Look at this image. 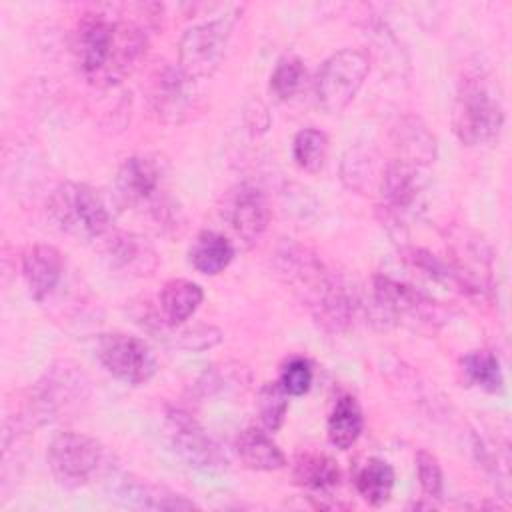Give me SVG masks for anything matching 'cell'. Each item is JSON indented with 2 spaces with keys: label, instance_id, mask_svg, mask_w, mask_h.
I'll return each mask as SVG.
<instances>
[{
  "label": "cell",
  "instance_id": "1",
  "mask_svg": "<svg viewBox=\"0 0 512 512\" xmlns=\"http://www.w3.org/2000/svg\"><path fill=\"white\" fill-rule=\"evenodd\" d=\"M278 272L292 292L312 310L318 322L330 330H342L354 312L348 288L338 280L316 254L302 246L286 244L278 256Z\"/></svg>",
  "mask_w": 512,
  "mask_h": 512
},
{
  "label": "cell",
  "instance_id": "2",
  "mask_svg": "<svg viewBox=\"0 0 512 512\" xmlns=\"http://www.w3.org/2000/svg\"><path fill=\"white\" fill-rule=\"evenodd\" d=\"M452 122L456 136L468 146L488 144L498 138L504 124V108L486 72L474 70L462 78Z\"/></svg>",
  "mask_w": 512,
  "mask_h": 512
},
{
  "label": "cell",
  "instance_id": "3",
  "mask_svg": "<svg viewBox=\"0 0 512 512\" xmlns=\"http://www.w3.org/2000/svg\"><path fill=\"white\" fill-rule=\"evenodd\" d=\"M242 8L234 6L214 20L188 28L178 44V68L188 80L206 78L220 66Z\"/></svg>",
  "mask_w": 512,
  "mask_h": 512
},
{
  "label": "cell",
  "instance_id": "4",
  "mask_svg": "<svg viewBox=\"0 0 512 512\" xmlns=\"http://www.w3.org/2000/svg\"><path fill=\"white\" fill-rule=\"evenodd\" d=\"M48 210L54 222L74 236L96 240L110 230V212L100 194L88 184H60L50 198Z\"/></svg>",
  "mask_w": 512,
  "mask_h": 512
},
{
  "label": "cell",
  "instance_id": "5",
  "mask_svg": "<svg viewBox=\"0 0 512 512\" xmlns=\"http://www.w3.org/2000/svg\"><path fill=\"white\" fill-rule=\"evenodd\" d=\"M370 72V56L360 48H342L324 60L316 74L314 94L328 114L342 112L362 88Z\"/></svg>",
  "mask_w": 512,
  "mask_h": 512
},
{
  "label": "cell",
  "instance_id": "6",
  "mask_svg": "<svg viewBox=\"0 0 512 512\" xmlns=\"http://www.w3.org/2000/svg\"><path fill=\"white\" fill-rule=\"evenodd\" d=\"M104 458V446L80 432L56 434L46 452L48 468L64 488L86 486L104 466Z\"/></svg>",
  "mask_w": 512,
  "mask_h": 512
},
{
  "label": "cell",
  "instance_id": "7",
  "mask_svg": "<svg viewBox=\"0 0 512 512\" xmlns=\"http://www.w3.org/2000/svg\"><path fill=\"white\" fill-rule=\"evenodd\" d=\"M164 428L170 446L188 466L204 472H222L228 468V458L220 444L190 414L168 410Z\"/></svg>",
  "mask_w": 512,
  "mask_h": 512
},
{
  "label": "cell",
  "instance_id": "8",
  "mask_svg": "<svg viewBox=\"0 0 512 512\" xmlns=\"http://www.w3.org/2000/svg\"><path fill=\"white\" fill-rule=\"evenodd\" d=\"M98 360L118 380L140 386L156 372V358L148 344L136 336L114 332L98 338Z\"/></svg>",
  "mask_w": 512,
  "mask_h": 512
},
{
  "label": "cell",
  "instance_id": "9",
  "mask_svg": "<svg viewBox=\"0 0 512 512\" xmlns=\"http://www.w3.org/2000/svg\"><path fill=\"white\" fill-rule=\"evenodd\" d=\"M116 20H108L102 14H88L80 20L76 30V54L82 72L88 80L100 82L114 42Z\"/></svg>",
  "mask_w": 512,
  "mask_h": 512
},
{
  "label": "cell",
  "instance_id": "10",
  "mask_svg": "<svg viewBox=\"0 0 512 512\" xmlns=\"http://www.w3.org/2000/svg\"><path fill=\"white\" fill-rule=\"evenodd\" d=\"M86 384L84 374L76 370V366H68V362L52 366L36 386V414L42 416V420L54 418L62 408L86 398Z\"/></svg>",
  "mask_w": 512,
  "mask_h": 512
},
{
  "label": "cell",
  "instance_id": "11",
  "mask_svg": "<svg viewBox=\"0 0 512 512\" xmlns=\"http://www.w3.org/2000/svg\"><path fill=\"white\" fill-rule=\"evenodd\" d=\"M110 494L124 506L144 510H192L196 504L166 486L154 484L146 478L120 474L110 478Z\"/></svg>",
  "mask_w": 512,
  "mask_h": 512
},
{
  "label": "cell",
  "instance_id": "12",
  "mask_svg": "<svg viewBox=\"0 0 512 512\" xmlns=\"http://www.w3.org/2000/svg\"><path fill=\"white\" fill-rule=\"evenodd\" d=\"M226 218L240 240L256 242L268 228L270 208L264 194L250 184H240L228 200Z\"/></svg>",
  "mask_w": 512,
  "mask_h": 512
},
{
  "label": "cell",
  "instance_id": "13",
  "mask_svg": "<svg viewBox=\"0 0 512 512\" xmlns=\"http://www.w3.org/2000/svg\"><path fill=\"white\" fill-rule=\"evenodd\" d=\"M374 302L386 320H400L408 316L424 320L434 312L432 300H428L420 290L388 276L374 278Z\"/></svg>",
  "mask_w": 512,
  "mask_h": 512
},
{
  "label": "cell",
  "instance_id": "14",
  "mask_svg": "<svg viewBox=\"0 0 512 512\" xmlns=\"http://www.w3.org/2000/svg\"><path fill=\"white\" fill-rule=\"evenodd\" d=\"M64 270V260L52 244H34L22 256V274L30 296L36 302L46 300L58 286Z\"/></svg>",
  "mask_w": 512,
  "mask_h": 512
},
{
  "label": "cell",
  "instance_id": "15",
  "mask_svg": "<svg viewBox=\"0 0 512 512\" xmlns=\"http://www.w3.org/2000/svg\"><path fill=\"white\" fill-rule=\"evenodd\" d=\"M426 184L424 166L394 158L386 164L380 180V190L390 210H408L416 204Z\"/></svg>",
  "mask_w": 512,
  "mask_h": 512
},
{
  "label": "cell",
  "instance_id": "16",
  "mask_svg": "<svg viewBox=\"0 0 512 512\" xmlns=\"http://www.w3.org/2000/svg\"><path fill=\"white\" fill-rule=\"evenodd\" d=\"M104 256L112 268L130 276L150 274L158 264L154 250L130 232H112L104 242Z\"/></svg>",
  "mask_w": 512,
  "mask_h": 512
},
{
  "label": "cell",
  "instance_id": "17",
  "mask_svg": "<svg viewBox=\"0 0 512 512\" xmlns=\"http://www.w3.org/2000/svg\"><path fill=\"white\" fill-rule=\"evenodd\" d=\"M160 186V172L156 164L142 156L126 158L116 174L118 196L132 206L144 204L154 198Z\"/></svg>",
  "mask_w": 512,
  "mask_h": 512
},
{
  "label": "cell",
  "instance_id": "18",
  "mask_svg": "<svg viewBox=\"0 0 512 512\" xmlns=\"http://www.w3.org/2000/svg\"><path fill=\"white\" fill-rule=\"evenodd\" d=\"M202 298H204V292L196 282L184 280V278L168 280L160 290V308L166 324L168 326L184 324L202 304Z\"/></svg>",
  "mask_w": 512,
  "mask_h": 512
},
{
  "label": "cell",
  "instance_id": "19",
  "mask_svg": "<svg viewBox=\"0 0 512 512\" xmlns=\"http://www.w3.org/2000/svg\"><path fill=\"white\" fill-rule=\"evenodd\" d=\"M236 452L248 468L260 472L280 470L286 464V458L276 442L258 428H246L240 432L236 438Z\"/></svg>",
  "mask_w": 512,
  "mask_h": 512
},
{
  "label": "cell",
  "instance_id": "20",
  "mask_svg": "<svg viewBox=\"0 0 512 512\" xmlns=\"http://www.w3.org/2000/svg\"><path fill=\"white\" fill-rule=\"evenodd\" d=\"M186 76L182 74L180 68H164L158 74V80L154 82L152 90V104L156 112L168 120V122H178L180 116L186 112Z\"/></svg>",
  "mask_w": 512,
  "mask_h": 512
},
{
  "label": "cell",
  "instance_id": "21",
  "mask_svg": "<svg viewBox=\"0 0 512 512\" xmlns=\"http://www.w3.org/2000/svg\"><path fill=\"white\" fill-rule=\"evenodd\" d=\"M234 258V248L230 240L214 230H204L196 236L190 248L192 266L208 276L222 272Z\"/></svg>",
  "mask_w": 512,
  "mask_h": 512
},
{
  "label": "cell",
  "instance_id": "22",
  "mask_svg": "<svg viewBox=\"0 0 512 512\" xmlns=\"http://www.w3.org/2000/svg\"><path fill=\"white\" fill-rule=\"evenodd\" d=\"M362 412L352 396H342L336 400L328 418V438L340 448L348 450L362 434Z\"/></svg>",
  "mask_w": 512,
  "mask_h": 512
},
{
  "label": "cell",
  "instance_id": "23",
  "mask_svg": "<svg viewBox=\"0 0 512 512\" xmlns=\"http://www.w3.org/2000/svg\"><path fill=\"white\" fill-rule=\"evenodd\" d=\"M396 136H398L396 146L400 150L398 158L420 164L424 168L430 162H434V156H436L434 136L416 118H406L404 122H400V126L396 128Z\"/></svg>",
  "mask_w": 512,
  "mask_h": 512
},
{
  "label": "cell",
  "instance_id": "24",
  "mask_svg": "<svg viewBox=\"0 0 512 512\" xmlns=\"http://www.w3.org/2000/svg\"><path fill=\"white\" fill-rule=\"evenodd\" d=\"M294 480L308 490H330L338 484L340 470L332 458L304 452L294 462Z\"/></svg>",
  "mask_w": 512,
  "mask_h": 512
},
{
  "label": "cell",
  "instance_id": "25",
  "mask_svg": "<svg viewBox=\"0 0 512 512\" xmlns=\"http://www.w3.org/2000/svg\"><path fill=\"white\" fill-rule=\"evenodd\" d=\"M394 488V470L380 458H370L356 474L358 494L372 506L388 502Z\"/></svg>",
  "mask_w": 512,
  "mask_h": 512
},
{
  "label": "cell",
  "instance_id": "26",
  "mask_svg": "<svg viewBox=\"0 0 512 512\" xmlns=\"http://www.w3.org/2000/svg\"><path fill=\"white\" fill-rule=\"evenodd\" d=\"M462 370L466 374V378L486 390V392H500L504 388V378H502V370H500V362L498 358L488 352V350H474L468 352L462 358Z\"/></svg>",
  "mask_w": 512,
  "mask_h": 512
},
{
  "label": "cell",
  "instance_id": "27",
  "mask_svg": "<svg viewBox=\"0 0 512 512\" xmlns=\"http://www.w3.org/2000/svg\"><path fill=\"white\" fill-rule=\"evenodd\" d=\"M292 154L296 164L306 172H318L328 154V138L316 128H304L294 136Z\"/></svg>",
  "mask_w": 512,
  "mask_h": 512
},
{
  "label": "cell",
  "instance_id": "28",
  "mask_svg": "<svg viewBox=\"0 0 512 512\" xmlns=\"http://www.w3.org/2000/svg\"><path fill=\"white\" fill-rule=\"evenodd\" d=\"M260 420L268 430H278L288 412V394L280 382H268L258 392Z\"/></svg>",
  "mask_w": 512,
  "mask_h": 512
},
{
  "label": "cell",
  "instance_id": "29",
  "mask_svg": "<svg viewBox=\"0 0 512 512\" xmlns=\"http://www.w3.org/2000/svg\"><path fill=\"white\" fill-rule=\"evenodd\" d=\"M304 80V64L300 58L296 56H284L272 76H270V90L280 98V100H288L296 94V90L300 88Z\"/></svg>",
  "mask_w": 512,
  "mask_h": 512
},
{
  "label": "cell",
  "instance_id": "30",
  "mask_svg": "<svg viewBox=\"0 0 512 512\" xmlns=\"http://www.w3.org/2000/svg\"><path fill=\"white\" fill-rule=\"evenodd\" d=\"M312 368L304 358H292L284 364L280 374V386L288 396H302L310 390Z\"/></svg>",
  "mask_w": 512,
  "mask_h": 512
},
{
  "label": "cell",
  "instance_id": "31",
  "mask_svg": "<svg viewBox=\"0 0 512 512\" xmlns=\"http://www.w3.org/2000/svg\"><path fill=\"white\" fill-rule=\"evenodd\" d=\"M416 470H418V482L422 492L428 498H440L444 488V478H442V468L438 460L430 452L420 450L416 454Z\"/></svg>",
  "mask_w": 512,
  "mask_h": 512
}]
</instances>
